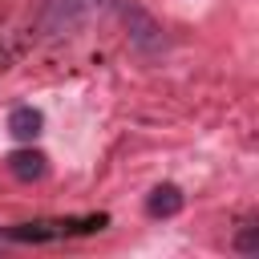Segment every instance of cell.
Wrapping results in <instances>:
<instances>
[{"label": "cell", "instance_id": "cell-1", "mask_svg": "<svg viewBox=\"0 0 259 259\" xmlns=\"http://www.w3.org/2000/svg\"><path fill=\"white\" fill-rule=\"evenodd\" d=\"M109 214H77V219H36V223H16L4 227L0 239L8 243H57V239H73V235H93L105 231Z\"/></svg>", "mask_w": 259, "mask_h": 259}, {"label": "cell", "instance_id": "cell-2", "mask_svg": "<svg viewBox=\"0 0 259 259\" xmlns=\"http://www.w3.org/2000/svg\"><path fill=\"white\" fill-rule=\"evenodd\" d=\"M101 4L105 0H45L36 12V28L40 36H73L101 12Z\"/></svg>", "mask_w": 259, "mask_h": 259}, {"label": "cell", "instance_id": "cell-3", "mask_svg": "<svg viewBox=\"0 0 259 259\" xmlns=\"http://www.w3.org/2000/svg\"><path fill=\"white\" fill-rule=\"evenodd\" d=\"M117 8V16H121V24H125V36H130V45L138 49V53H146V57H158V53H166L170 49V36H166V28L138 4V0H117L113 4Z\"/></svg>", "mask_w": 259, "mask_h": 259}, {"label": "cell", "instance_id": "cell-4", "mask_svg": "<svg viewBox=\"0 0 259 259\" xmlns=\"http://www.w3.org/2000/svg\"><path fill=\"white\" fill-rule=\"evenodd\" d=\"M4 162H8V174H12L16 182H40V178L49 174V158H45L40 150H32V142L20 146V150H12Z\"/></svg>", "mask_w": 259, "mask_h": 259}, {"label": "cell", "instance_id": "cell-5", "mask_svg": "<svg viewBox=\"0 0 259 259\" xmlns=\"http://www.w3.org/2000/svg\"><path fill=\"white\" fill-rule=\"evenodd\" d=\"M182 206H186V198H182V190L174 182H162V186H154L146 194V214L150 219H174Z\"/></svg>", "mask_w": 259, "mask_h": 259}, {"label": "cell", "instance_id": "cell-6", "mask_svg": "<svg viewBox=\"0 0 259 259\" xmlns=\"http://www.w3.org/2000/svg\"><path fill=\"white\" fill-rule=\"evenodd\" d=\"M40 125H45V113H40L36 105H16V109L8 113V134H12L16 142L40 138Z\"/></svg>", "mask_w": 259, "mask_h": 259}, {"label": "cell", "instance_id": "cell-7", "mask_svg": "<svg viewBox=\"0 0 259 259\" xmlns=\"http://www.w3.org/2000/svg\"><path fill=\"white\" fill-rule=\"evenodd\" d=\"M235 251H239V255H259V223H243V227H239Z\"/></svg>", "mask_w": 259, "mask_h": 259}]
</instances>
